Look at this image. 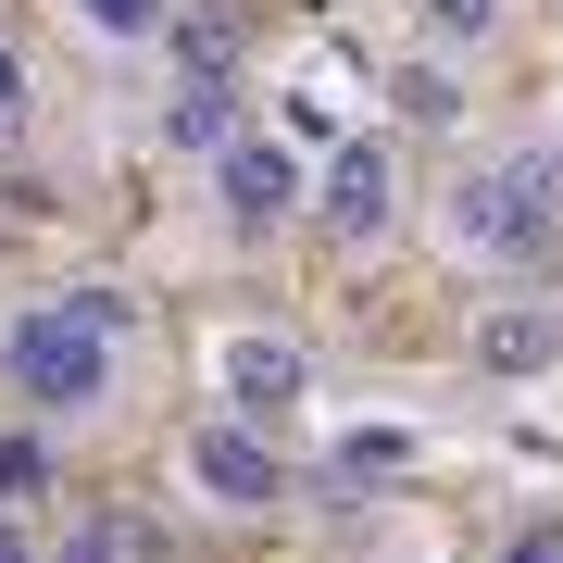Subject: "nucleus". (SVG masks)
Returning a JSON list of instances; mask_svg holds the SVG:
<instances>
[{
	"instance_id": "f257e3e1",
	"label": "nucleus",
	"mask_w": 563,
	"mask_h": 563,
	"mask_svg": "<svg viewBox=\"0 0 563 563\" xmlns=\"http://www.w3.org/2000/svg\"><path fill=\"white\" fill-rule=\"evenodd\" d=\"M0 388H13L38 426H88V413H113V388H125L113 301H101V288H51V301H25L13 325H0Z\"/></svg>"
},
{
	"instance_id": "f03ea898",
	"label": "nucleus",
	"mask_w": 563,
	"mask_h": 563,
	"mask_svg": "<svg viewBox=\"0 0 563 563\" xmlns=\"http://www.w3.org/2000/svg\"><path fill=\"white\" fill-rule=\"evenodd\" d=\"M551 163H476V176L451 188V251L463 263H539L563 239V201H551Z\"/></svg>"
},
{
	"instance_id": "7ed1b4c3",
	"label": "nucleus",
	"mask_w": 563,
	"mask_h": 563,
	"mask_svg": "<svg viewBox=\"0 0 563 563\" xmlns=\"http://www.w3.org/2000/svg\"><path fill=\"white\" fill-rule=\"evenodd\" d=\"M213 201H225V225L263 239V225H288V213L313 201V176H301V151H288L276 125H239V139L213 151Z\"/></svg>"
},
{
	"instance_id": "20e7f679",
	"label": "nucleus",
	"mask_w": 563,
	"mask_h": 563,
	"mask_svg": "<svg viewBox=\"0 0 563 563\" xmlns=\"http://www.w3.org/2000/svg\"><path fill=\"white\" fill-rule=\"evenodd\" d=\"M176 488H201L213 514H276V451H263L239 413H201L176 439Z\"/></svg>"
},
{
	"instance_id": "39448f33",
	"label": "nucleus",
	"mask_w": 563,
	"mask_h": 563,
	"mask_svg": "<svg viewBox=\"0 0 563 563\" xmlns=\"http://www.w3.org/2000/svg\"><path fill=\"white\" fill-rule=\"evenodd\" d=\"M213 388H225V413H239V426H263V413H288V401L313 388V363L288 351L276 325H239V339L213 351Z\"/></svg>"
},
{
	"instance_id": "423d86ee",
	"label": "nucleus",
	"mask_w": 563,
	"mask_h": 563,
	"mask_svg": "<svg viewBox=\"0 0 563 563\" xmlns=\"http://www.w3.org/2000/svg\"><path fill=\"white\" fill-rule=\"evenodd\" d=\"M313 213L339 225V239H388V213H401V163H388V139H339V163H325Z\"/></svg>"
},
{
	"instance_id": "0eeeda50",
	"label": "nucleus",
	"mask_w": 563,
	"mask_h": 563,
	"mask_svg": "<svg viewBox=\"0 0 563 563\" xmlns=\"http://www.w3.org/2000/svg\"><path fill=\"white\" fill-rule=\"evenodd\" d=\"M563 363V301H488L476 313V376H551Z\"/></svg>"
},
{
	"instance_id": "6e6552de",
	"label": "nucleus",
	"mask_w": 563,
	"mask_h": 563,
	"mask_svg": "<svg viewBox=\"0 0 563 563\" xmlns=\"http://www.w3.org/2000/svg\"><path fill=\"white\" fill-rule=\"evenodd\" d=\"M225 139H239V88H225V76H188L176 88V101H163V151H225Z\"/></svg>"
},
{
	"instance_id": "1a4fd4ad",
	"label": "nucleus",
	"mask_w": 563,
	"mask_h": 563,
	"mask_svg": "<svg viewBox=\"0 0 563 563\" xmlns=\"http://www.w3.org/2000/svg\"><path fill=\"white\" fill-rule=\"evenodd\" d=\"M388 101H401V125H463V76H451V51H413L401 76H388Z\"/></svg>"
},
{
	"instance_id": "9d476101",
	"label": "nucleus",
	"mask_w": 563,
	"mask_h": 563,
	"mask_svg": "<svg viewBox=\"0 0 563 563\" xmlns=\"http://www.w3.org/2000/svg\"><path fill=\"white\" fill-rule=\"evenodd\" d=\"M63 13H76L101 51H151L163 25H176V0H63Z\"/></svg>"
},
{
	"instance_id": "9b49d317",
	"label": "nucleus",
	"mask_w": 563,
	"mask_h": 563,
	"mask_svg": "<svg viewBox=\"0 0 563 563\" xmlns=\"http://www.w3.org/2000/svg\"><path fill=\"white\" fill-rule=\"evenodd\" d=\"M413 13H426V51H476L501 25V0H413Z\"/></svg>"
},
{
	"instance_id": "f8f14e48",
	"label": "nucleus",
	"mask_w": 563,
	"mask_h": 563,
	"mask_svg": "<svg viewBox=\"0 0 563 563\" xmlns=\"http://www.w3.org/2000/svg\"><path fill=\"white\" fill-rule=\"evenodd\" d=\"M151 539H139V526H125V514H101V526H76V539H63V563H139Z\"/></svg>"
},
{
	"instance_id": "ddd939ff",
	"label": "nucleus",
	"mask_w": 563,
	"mask_h": 563,
	"mask_svg": "<svg viewBox=\"0 0 563 563\" xmlns=\"http://www.w3.org/2000/svg\"><path fill=\"white\" fill-rule=\"evenodd\" d=\"M51 488V451L38 439H0V501H38Z\"/></svg>"
},
{
	"instance_id": "4468645a",
	"label": "nucleus",
	"mask_w": 563,
	"mask_h": 563,
	"mask_svg": "<svg viewBox=\"0 0 563 563\" xmlns=\"http://www.w3.org/2000/svg\"><path fill=\"white\" fill-rule=\"evenodd\" d=\"M501 563H563V514H539V526H514V539H501Z\"/></svg>"
},
{
	"instance_id": "2eb2a0df",
	"label": "nucleus",
	"mask_w": 563,
	"mask_h": 563,
	"mask_svg": "<svg viewBox=\"0 0 563 563\" xmlns=\"http://www.w3.org/2000/svg\"><path fill=\"white\" fill-rule=\"evenodd\" d=\"M288 139H339V101L325 88H288Z\"/></svg>"
},
{
	"instance_id": "dca6fc26",
	"label": "nucleus",
	"mask_w": 563,
	"mask_h": 563,
	"mask_svg": "<svg viewBox=\"0 0 563 563\" xmlns=\"http://www.w3.org/2000/svg\"><path fill=\"white\" fill-rule=\"evenodd\" d=\"M13 125H25V63L0 51V139H13Z\"/></svg>"
},
{
	"instance_id": "f3484780",
	"label": "nucleus",
	"mask_w": 563,
	"mask_h": 563,
	"mask_svg": "<svg viewBox=\"0 0 563 563\" xmlns=\"http://www.w3.org/2000/svg\"><path fill=\"white\" fill-rule=\"evenodd\" d=\"M0 563H25V526H13V514H0Z\"/></svg>"
}]
</instances>
